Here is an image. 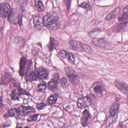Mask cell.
<instances>
[{
    "mask_svg": "<svg viewBox=\"0 0 128 128\" xmlns=\"http://www.w3.org/2000/svg\"><path fill=\"white\" fill-rule=\"evenodd\" d=\"M44 26L50 29L55 30L58 28V18L56 15H48L43 18Z\"/></svg>",
    "mask_w": 128,
    "mask_h": 128,
    "instance_id": "6da1fadb",
    "label": "cell"
},
{
    "mask_svg": "<svg viewBox=\"0 0 128 128\" xmlns=\"http://www.w3.org/2000/svg\"><path fill=\"white\" fill-rule=\"evenodd\" d=\"M65 70L70 82L74 85L78 84L79 83V79L74 70L70 66H66L65 68Z\"/></svg>",
    "mask_w": 128,
    "mask_h": 128,
    "instance_id": "7a4b0ae2",
    "label": "cell"
},
{
    "mask_svg": "<svg viewBox=\"0 0 128 128\" xmlns=\"http://www.w3.org/2000/svg\"><path fill=\"white\" fill-rule=\"evenodd\" d=\"M0 16L2 18L8 17L12 10L10 4L6 2L0 4Z\"/></svg>",
    "mask_w": 128,
    "mask_h": 128,
    "instance_id": "3957f363",
    "label": "cell"
},
{
    "mask_svg": "<svg viewBox=\"0 0 128 128\" xmlns=\"http://www.w3.org/2000/svg\"><path fill=\"white\" fill-rule=\"evenodd\" d=\"M92 42L94 46L100 48H105L108 44V40L104 38H94L92 40Z\"/></svg>",
    "mask_w": 128,
    "mask_h": 128,
    "instance_id": "277c9868",
    "label": "cell"
},
{
    "mask_svg": "<svg viewBox=\"0 0 128 128\" xmlns=\"http://www.w3.org/2000/svg\"><path fill=\"white\" fill-rule=\"evenodd\" d=\"M59 80V75L58 73L53 74L52 79L48 82V86L50 90H52L55 89L58 85V81Z\"/></svg>",
    "mask_w": 128,
    "mask_h": 128,
    "instance_id": "5b68a950",
    "label": "cell"
},
{
    "mask_svg": "<svg viewBox=\"0 0 128 128\" xmlns=\"http://www.w3.org/2000/svg\"><path fill=\"white\" fill-rule=\"evenodd\" d=\"M34 110L31 106H20L17 108V113L20 115H26L34 112Z\"/></svg>",
    "mask_w": 128,
    "mask_h": 128,
    "instance_id": "8992f818",
    "label": "cell"
},
{
    "mask_svg": "<svg viewBox=\"0 0 128 128\" xmlns=\"http://www.w3.org/2000/svg\"><path fill=\"white\" fill-rule=\"evenodd\" d=\"M35 73L38 79L45 80L48 78V73L47 70L42 68H38L35 70Z\"/></svg>",
    "mask_w": 128,
    "mask_h": 128,
    "instance_id": "52a82bcc",
    "label": "cell"
},
{
    "mask_svg": "<svg viewBox=\"0 0 128 128\" xmlns=\"http://www.w3.org/2000/svg\"><path fill=\"white\" fill-rule=\"evenodd\" d=\"M69 46L73 50L76 51H84L83 44L80 42L75 40H70L69 42Z\"/></svg>",
    "mask_w": 128,
    "mask_h": 128,
    "instance_id": "ba28073f",
    "label": "cell"
},
{
    "mask_svg": "<svg viewBox=\"0 0 128 128\" xmlns=\"http://www.w3.org/2000/svg\"><path fill=\"white\" fill-rule=\"evenodd\" d=\"M34 24L36 29L38 30H41L44 26L43 18L40 16H34Z\"/></svg>",
    "mask_w": 128,
    "mask_h": 128,
    "instance_id": "9c48e42d",
    "label": "cell"
},
{
    "mask_svg": "<svg viewBox=\"0 0 128 128\" xmlns=\"http://www.w3.org/2000/svg\"><path fill=\"white\" fill-rule=\"evenodd\" d=\"M90 100L87 96L82 97L79 98L78 100L77 105L80 108H84L88 106Z\"/></svg>",
    "mask_w": 128,
    "mask_h": 128,
    "instance_id": "30bf717a",
    "label": "cell"
},
{
    "mask_svg": "<svg viewBox=\"0 0 128 128\" xmlns=\"http://www.w3.org/2000/svg\"><path fill=\"white\" fill-rule=\"evenodd\" d=\"M120 107V104L118 101L116 100L110 106V110H109V114L110 116H114L119 109Z\"/></svg>",
    "mask_w": 128,
    "mask_h": 128,
    "instance_id": "8fae6325",
    "label": "cell"
},
{
    "mask_svg": "<svg viewBox=\"0 0 128 128\" xmlns=\"http://www.w3.org/2000/svg\"><path fill=\"white\" fill-rule=\"evenodd\" d=\"M115 86L118 88L119 90H120L121 92H122L124 93H125L127 94H128V86L124 82H120L118 80H116L114 82Z\"/></svg>",
    "mask_w": 128,
    "mask_h": 128,
    "instance_id": "7c38bea8",
    "label": "cell"
},
{
    "mask_svg": "<svg viewBox=\"0 0 128 128\" xmlns=\"http://www.w3.org/2000/svg\"><path fill=\"white\" fill-rule=\"evenodd\" d=\"M90 114L87 110H85L82 114L81 118V123L83 126H85L87 125L88 121L90 118Z\"/></svg>",
    "mask_w": 128,
    "mask_h": 128,
    "instance_id": "4fadbf2b",
    "label": "cell"
},
{
    "mask_svg": "<svg viewBox=\"0 0 128 128\" xmlns=\"http://www.w3.org/2000/svg\"><path fill=\"white\" fill-rule=\"evenodd\" d=\"M120 12V8H115L113 10H112L111 12L108 13L106 14L105 18V20H110L112 18H114Z\"/></svg>",
    "mask_w": 128,
    "mask_h": 128,
    "instance_id": "5bb4252c",
    "label": "cell"
},
{
    "mask_svg": "<svg viewBox=\"0 0 128 128\" xmlns=\"http://www.w3.org/2000/svg\"><path fill=\"white\" fill-rule=\"evenodd\" d=\"M92 88L94 92L97 94H102L104 91V88L102 86L100 82H96L94 84Z\"/></svg>",
    "mask_w": 128,
    "mask_h": 128,
    "instance_id": "9a60e30c",
    "label": "cell"
},
{
    "mask_svg": "<svg viewBox=\"0 0 128 128\" xmlns=\"http://www.w3.org/2000/svg\"><path fill=\"white\" fill-rule=\"evenodd\" d=\"M58 96V95L57 94H54L50 95L48 98V100H47L48 102L51 105L54 104L57 101Z\"/></svg>",
    "mask_w": 128,
    "mask_h": 128,
    "instance_id": "2e32d148",
    "label": "cell"
},
{
    "mask_svg": "<svg viewBox=\"0 0 128 128\" xmlns=\"http://www.w3.org/2000/svg\"><path fill=\"white\" fill-rule=\"evenodd\" d=\"M26 78L28 80L30 81L37 80L38 79L36 74L35 72L32 70L28 72V73L26 74Z\"/></svg>",
    "mask_w": 128,
    "mask_h": 128,
    "instance_id": "e0dca14e",
    "label": "cell"
},
{
    "mask_svg": "<svg viewBox=\"0 0 128 128\" xmlns=\"http://www.w3.org/2000/svg\"><path fill=\"white\" fill-rule=\"evenodd\" d=\"M26 64V58L24 57L22 58L20 62V73L22 76L24 74V70L25 68Z\"/></svg>",
    "mask_w": 128,
    "mask_h": 128,
    "instance_id": "ac0fdd59",
    "label": "cell"
},
{
    "mask_svg": "<svg viewBox=\"0 0 128 128\" xmlns=\"http://www.w3.org/2000/svg\"><path fill=\"white\" fill-rule=\"evenodd\" d=\"M8 20L10 22L13 23V24H16V20H18V19H17L16 15V11L14 10V9L12 10V12H11L10 15L8 17Z\"/></svg>",
    "mask_w": 128,
    "mask_h": 128,
    "instance_id": "d6986e66",
    "label": "cell"
},
{
    "mask_svg": "<svg viewBox=\"0 0 128 128\" xmlns=\"http://www.w3.org/2000/svg\"><path fill=\"white\" fill-rule=\"evenodd\" d=\"M17 113V108H14L10 110L4 116V118H6L9 117H11V116H14Z\"/></svg>",
    "mask_w": 128,
    "mask_h": 128,
    "instance_id": "ffe728a7",
    "label": "cell"
},
{
    "mask_svg": "<svg viewBox=\"0 0 128 128\" xmlns=\"http://www.w3.org/2000/svg\"><path fill=\"white\" fill-rule=\"evenodd\" d=\"M46 88V84L45 82H40L37 87V89L39 92H42L45 90Z\"/></svg>",
    "mask_w": 128,
    "mask_h": 128,
    "instance_id": "44dd1931",
    "label": "cell"
},
{
    "mask_svg": "<svg viewBox=\"0 0 128 128\" xmlns=\"http://www.w3.org/2000/svg\"><path fill=\"white\" fill-rule=\"evenodd\" d=\"M36 9L39 11H42L44 10V7L42 3L40 1H34Z\"/></svg>",
    "mask_w": 128,
    "mask_h": 128,
    "instance_id": "7402d4cb",
    "label": "cell"
},
{
    "mask_svg": "<svg viewBox=\"0 0 128 128\" xmlns=\"http://www.w3.org/2000/svg\"><path fill=\"white\" fill-rule=\"evenodd\" d=\"M66 58L68 59V60L72 64H74L76 62V58L74 56L73 54H72L70 52H68Z\"/></svg>",
    "mask_w": 128,
    "mask_h": 128,
    "instance_id": "603a6c76",
    "label": "cell"
},
{
    "mask_svg": "<svg viewBox=\"0 0 128 128\" xmlns=\"http://www.w3.org/2000/svg\"><path fill=\"white\" fill-rule=\"evenodd\" d=\"M19 94L18 93V91L16 90H14L11 94V98L13 100H19Z\"/></svg>",
    "mask_w": 128,
    "mask_h": 128,
    "instance_id": "cb8c5ba5",
    "label": "cell"
},
{
    "mask_svg": "<svg viewBox=\"0 0 128 128\" xmlns=\"http://www.w3.org/2000/svg\"><path fill=\"white\" fill-rule=\"evenodd\" d=\"M60 82L62 85V86L63 87V88H66L68 86V80L65 77L62 78L60 80Z\"/></svg>",
    "mask_w": 128,
    "mask_h": 128,
    "instance_id": "d4e9b609",
    "label": "cell"
},
{
    "mask_svg": "<svg viewBox=\"0 0 128 128\" xmlns=\"http://www.w3.org/2000/svg\"><path fill=\"white\" fill-rule=\"evenodd\" d=\"M68 53V52L66 50H62L58 54L60 57H62V58H66Z\"/></svg>",
    "mask_w": 128,
    "mask_h": 128,
    "instance_id": "484cf974",
    "label": "cell"
},
{
    "mask_svg": "<svg viewBox=\"0 0 128 128\" xmlns=\"http://www.w3.org/2000/svg\"><path fill=\"white\" fill-rule=\"evenodd\" d=\"M83 50H84V51L86 52V53L89 54L92 52L91 48L89 46L86 44H83Z\"/></svg>",
    "mask_w": 128,
    "mask_h": 128,
    "instance_id": "4316f807",
    "label": "cell"
},
{
    "mask_svg": "<svg viewBox=\"0 0 128 128\" xmlns=\"http://www.w3.org/2000/svg\"><path fill=\"white\" fill-rule=\"evenodd\" d=\"M90 5L89 4V2H84L79 5V6L85 9H88L90 8Z\"/></svg>",
    "mask_w": 128,
    "mask_h": 128,
    "instance_id": "83f0119b",
    "label": "cell"
},
{
    "mask_svg": "<svg viewBox=\"0 0 128 128\" xmlns=\"http://www.w3.org/2000/svg\"><path fill=\"white\" fill-rule=\"evenodd\" d=\"M39 116L38 114H36L34 115H33L32 116H30L28 118V122H32V121H34L36 120L38 118V116Z\"/></svg>",
    "mask_w": 128,
    "mask_h": 128,
    "instance_id": "f1b7e54d",
    "label": "cell"
},
{
    "mask_svg": "<svg viewBox=\"0 0 128 128\" xmlns=\"http://www.w3.org/2000/svg\"><path fill=\"white\" fill-rule=\"evenodd\" d=\"M46 106V104L44 102H41L37 104V108L38 110H42Z\"/></svg>",
    "mask_w": 128,
    "mask_h": 128,
    "instance_id": "f546056e",
    "label": "cell"
},
{
    "mask_svg": "<svg viewBox=\"0 0 128 128\" xmlns=\"http://www.w3.org/2000/svg\"><path fill=\"white\" fill-rule=\"evenodd\" d=\"M2 104H3V103H2V98H0V107L2 108Z\"/></svg>",
    "mask_w": 128,
    "mask_h": 128,
    "instance_id": "4dcf8cb0",
    "label": "cell"
}]
</instances>
